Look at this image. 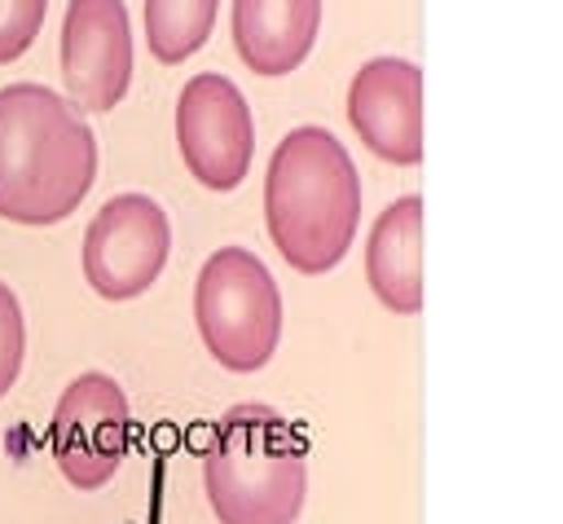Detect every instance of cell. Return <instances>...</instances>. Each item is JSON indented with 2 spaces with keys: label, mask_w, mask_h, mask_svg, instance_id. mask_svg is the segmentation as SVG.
Masks as SVG:
<instances>
[{
  "label": "cell",
  "mask_w": 563,
  "mask_h": 524,
  "mask_svg": "<svg viewBox=\"0 0 563 524\" xmlns=\"http://www.w3.org/2000/svg\"><path fill=\"white\" fill-rule=\"evenodd\" d=\"M97 176V137L84 114L44 84L0 88V216L13 225L66 220Z\"/></svg>",
  "instance_id": "1"
},
{
  "label": "cell",
  "mask_w": 563,
  "mask_h": 524,
  "mask_svg": "<svg viewBox=\"0 0 563 524\" xmlns=\"http://www.w3.org/2000/svg\"><path fill=\"white\" fill-rule=\"evenodd\" d=\"M361 220V181L343 141L325 128H295L277 141L264 172V225L295 273H330Z\"/></svg>",
  "instance_id": "2"
},
{
  "label": "cell",
  "mask_w": 563,
  "mask_h": 524,
  "mask_svg": "<svg viewBox=\"0 0 563 524\" xmlns=\"http://www.w3.org/2000/svg\"><path fill=\"white\" fill-rule=\"evenodd\" d=\"M202 489L220 524H295L308 489L299 432L260 401L233 405L207 440Z\"/></svg>",
  "instance_id": "3"
},
{
  "label": "cell",
  "mask_w": 563,
  "mask_h": 524,
  "mask_svg": "<svg viewBox=\"0 0 563 524\" xmlns=\"http://www.w3.org/2000/svg\"><path fill=\"white\" fill-rule=\"evenodd\" d=\"M194 321L220 370H264L282 339V291L260 255L220 247L198 269Z\"/></svg>",
  "instance_id": "4"
},
{
  "label": "cell",
  "mask_w": 563,
  "mask_h": 524,
  "mask_svg": "<svg viewBox=\"0 0 563 524\" xmlns=\"http://www.w3.org/2000/svg\"><path fill=\"white\" fill-rule=\"evenodd\" d=\"M176 145L189 167V176L202 189L229 194L246 181L251 150H255V128H251V106L238 92L229 75L202 70L180 88L176 101Z\"/></svg>",
  "instance_id": "5"
},
{
  "label": "cell",
  "mask_w": 563,
  "mask_h": 524,
  "mask_svg": "<svg viewBox=\"0 0 563 524\" xmlns=\"http://www.w3.org/2000/svg\"><path fill=\"white\" fill-rule=\"evenodd\" d=\"M167 251L172 225L163 207L150 194H119L92 216L84 233V277L110 304L136 299L163 273Z\"/></svg>",
  "instance_id": "6"
},
{
  "label": "cell",
  "mask_w": 563,
  "mask_h": 524,
  "mask_svg": "<svg viewBox=\"0 0 563 524\" xmlns=\"http://www.w3.org/2000/svg\"><path fill=\"white\" fill-rule=\"evenodd\" d=\"M48 445L75 489H101L128 458V396L110 374H79L57 396Z\"/></svg>",
  "instance_id": "7"
},
{
  "label": "cell",
  "mask_w": 563,
  "mask_h": 524,
  "mask_svg": "<svg viewBox=\"0 0 563 524\" xmlns=\"http://www.w3.org/2000/svg\"><path fill=\"white\" fill-rule=\"evenodd\" d=\"M62 84L70 106L106 114L132 84V26L123 0H70L62 18Z\"/></svg>",
  "instance_id": "8"
},
{
  "label": "cell",
  "mask_w": 563,
  "mask_h": 524,
  "mask_svg": "<svg viewBox=\"0 0 563 524\" xmlns=\"http://www.w3.org/2000/svg\"><path fill=\"white\" fill-rule=\"evenodd\" d=\"M347 123L369 154L418 167L422 163V70L409 57H369L347 84Z\"/></svg>",
  "instance_id": "9"
},
{
  "label": "cell",
  "mask_w": 563,
  "mask_h": 524,
  "mask_svg": "<svg viewBox=\"0 0 563 524\" xmlns=\"http://www.w3.org/2000/svg\"><path fill=\"white\" fill-rule=\"evenodd\" d=\"M321 0H233V44L255 75H290L317 44Z\"/></svg>",
  "instance_id": "10"
},
{
  "label": "cell",
  "mask_w": 563,
  "mask_h": 524,
  "mask_svg": "<svg viewBox=\"0 0 563 524\" xmlns=\"http://www.w3.org/2000/svg\"><path fill=\"white\" fill-rule=\"evenodd\" d=\"M365 277L383 308L418 313L422 308V198L405 194L378 211L365 242Z\"/></svg>",
  "instance_id": "11"
},
{
  "label": "cell",
  "mask_w": 563,
  "mask_h": 524,
  "mask_svg": "<svg viewBox=\"0 0 563 524\" xmlns=\"http://www.w3.org/2000/svg\"><path fill=\"white\" fill-rule=\"evenodd\" d=\"M220 0H145V44L163 66L194 57L211 26Z\"/></svg>",
  "instance_id": "12"
},
{
  "label": "cell",
  "mask_w": 563,
  "mask_h": 524,
  "mask_svg": "<svg viewBox=\"0 0 563 524\" xmlns=\"http://www.w3.org/2000/svg\"><path fill=\"white\" fill-rule=\"evenodd\" d=\"M44 13H48V0H0V66L18 62L35 44Z\"/></svg>",
  "instance_id": "13"
},
{
  "label": "cell",
  "mask_w": 563,
  "mask_h": 524,
  "mask_svg": "<svg viewBox=\"0 0 563 524\" xmlns=\"http://www.w3.org/2000/svg\"><path fill=\"white\" fill-rule=\"evenodd\" d=\"M22 352H26V321H22V304H18V295L0 282V396L18 383Z\"/></svg>",
  "instance_id": "14"
}]
</instances>
